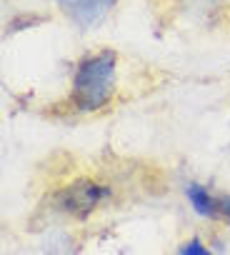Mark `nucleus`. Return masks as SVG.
I'll return each instance as SVG.
<instances>
[{
    "instance_id": "f257e3e1",
    "label": "nucleus",
    "mask_w": 230,
    "mask_h": 255,
    "mask_svg": "<svg viewBox=\"0 0 230 255\" xmlns=\"http://www.w3.org/2000/svg\"><path fill=\"white\" fill-rule=\"evenodd\" d=\"M118 90V55L110 48L85 55L70 80V105L78 113H98L108 108Z\"/></svg>"
},
{
    "instance_id": "f03ea898",
    "label": "nucleus",
    "mask_w": 230,
    "mask_h": 255,
    "mask_svg": "<svg viewBox=\"0 0 230 255\" xmlns=\"http://www.w3.org/2000/svg\"><path fill=\"white\" fill-rule=\"evenodd\" d=\"M108 195V188L98 185L95 180L90 178H80L75 183H70L63 193H60V208L70 215H78V218H85L88 213H93L100 200Z\"/></svg>"
},
{
    "instance_id": "7ed1b4c3",
    "label": "nucleus",
    "mask_w": 230,
    "mask_h": 255,
    "mask_svg": "<svg viewBox=\"0 0 230 255\" xmlns=\"http://www.w3.org/2000/svg\"><path fill=\"white\" fill-rule=\"evenodd\" d=\"M118 0H55V8L80 30H90L100 25Z\"/></svg>"
},
{
    "instance_id": "20e7f679",
    "label": "nucleus",
    "mask_w": 230,
    "mask_h": 255,
    "mask_svg": "<svg viewBox=\"0 0 230 255\" xmlns=\"http://www.w3.org/2000/svg\"><path fill=\"white\" fill-rule=\"evenodd\" d=\"M185 198L198 215H203V218H218L220 215V198H215L208 188L190 183V185H185Z\"/></svg>"
},
{
    "instance_id": "39448f33",
    "label": "nucleus",
    "mask_w": 230,
    "mask_h": 255,
    "mask_svg": "<svg viewBox=\"0 0 230 255\" xmlns=\"http://www.w3.org/2000/svg\"><path fill=\"white\" fill-rule=\"evenodd\" d=\"M178 255H210V250H208V245L200 238H190V240H185L180 245Z\"/></svg>"
},
{
    "instance_id": "423d86ee",
    "label": "nucleus",
    "mask_w": 230,
    "mask_h": 255,
    "mask_svg": "<svg viewBox=\"0 0 230 255\" xmlns=\"http://www.w3.org/2000/svg\"><path fill=\"white\" fill-rule=\"evenodd\" d=\"M220 213L225 218H230V198H220Z\"/></svg>"
}]
</instances>
